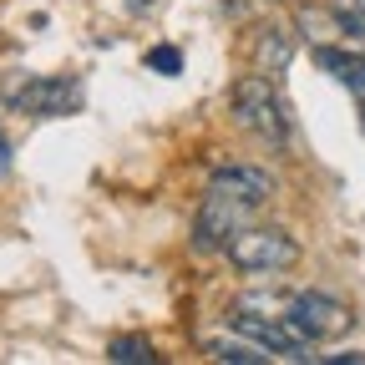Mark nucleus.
I'll list each match as a JSON object with an SVG mask.
<instances>
[{
  "instance_id": "nucleus-8",
  "label": "nucleus",
  "mask_w": 365,
  "mask_h": 365,
  "mask_svg": "<svg viewBox=\"0 0 365 365\" xmlns=\"http://www.w3.org/2000/svg\"><path fill=\"white\" fill-rule=\"evenodd\" d=\"M314 56H319V66H330V71L355 91V97L365 102V56H345V51H335V46H319Z\"/></svg>"
},
{
  "instance_id": "nucleus-12",
  "label": "nucleus",
  "mask_w": 365,
  "mask_h": 365,
  "mask_svg": "<svg viewBox=\"0 0 365 365\" xmlns=\"http://www.w3.org/2000/svg\"><path fill=\"white\" fill-rule=\"evenodd\" d=\"M11 173V143H6V132H0V178Z\"/></svg>"
},
{
  "instance_id": "nucleus-11",
  "label": "nucleus",
  "mask_w": 365,
  "mask_h": 365,
  "mask_svg": "<svg viewBox=\"0 0 365 365\" xmlns=\"http://www.w3.org/2000/svg\"><path fill=\"white\" fill-rule=\"evenodd\" d=\"M319 360H325V365H365V355H355V350L350 355H319Z\"/></svg>"
},
{
  "instance_id": "nucleus-7",
  "label": "nucleus",
  "mask_w": 365,
  "mask_h": 365,
  "mask_svg": "<svg viewBox=\"0 0 365 365\" xmlns=\"http://www.w3.org/2000/svg\"><path fill=\"white\" fill-rule=\"evenodd\" d=\"M208 355L223 360V365H264V360H274V355H269L259 340H249L244 330H239L234 340H228V335H213V340H208Z\"/></svg>"
},
{
  "instance_id": "nucleus-10",
  "label": "nucleus",
  "mask_w": 365,
  "mask_h": 365,
  "mask_svg": "<svg viewBox=\"0 0 365 365\" xmlns=\"http://www.w3.org/2000/svg\"><path fill=\"white\" fill-rule=\"evenodd\" d=\"M148 66H153V71H163V76H178L182 56L173 51V46H158V51H148Z\"/></svg>"
},
{
  "instance_id": "nucleus-2",
  "label": "nucleus",
  "mask_w": 365,
  "mask_h": 365,
  "mask_svg": "<svg viewBox=\"0 0 365 365\" xmlns=\"http://www.w3.org/2000/svg\"><path fill=\"white\" fill-rule=\"evenodd\" d=\"M234 117H239L244 132H254L259 143H269V148H284V143H289L284 102H279V91H274V81H269L264 71L234 81Z\"/></svg>"
},
{
  "instance_id": "nucleus-4",
  "label": "nucleus",
  "mask_w": 365,
  "mask_h": 365,
  "mask_svg": "<svg viewBox=\"0 0 365 365\" xmlns=\"http://www.w3.org/2000/svg\"><path fill=\"white\" fill-rule=\"evenodd\" d=\"M234 330H244L249 340H259L269 355H279V360H309V345H314L289 314H254V304H239Z\"/></svg>"
},
{
  "instance_id": "nucleus-5",
  "label": "nucleus",
  "mask_w": 365,
  "mask_h": 365,
  "mask_svg": "<svg viewBox=\"0 0 365 365\" xmlns=\"http://www.w3.org/2000/svg\"><path fill=\"white\" fill-rule=\"evenodd\" d=\"M76 102H81V86L66 76H31L6 91V107L21 117H66Z\"/></svg>"
},
{
  "instance_id": "nucleus-14",
  "label": "nucleus",
  "mask_w": 365,
  "mask_h": 365,
  "mask_svg": "<svg viewBox=\"0 0 365 365\" xmlns=\"http://www.w3.org/2000/svg\"><path fill=\"white\" fill-rule=\"evenodd\" d=\"M132 6H153V0H132Z\"/></svg>"
},
{
  "instance_id": "nucleus-13",
  "label": "nucleus",
  "mask_w": 365,
  "mask_h": 365,
  "mask_svg": "<svg viewBox=\"0 0 365 365\" xmlns=\"http://www.w3.org/2000/svg\"><path fill=\"white\" fill-rule=\"evenodd\" d=\"M360 127H365V102H360Z\"/></svg>"
},
{
  "instance_id": "nucleus-9",
  "label": "nucleus",
  "mask_w": 365,
  "mask_h": 365,
  "mask_svg": "<svg viewBox=\"0 0 365 365\" xmlns=\"http://www.w3.org/2000/svg\"><path fill=\"white\" fill-rule=\"evenodd\" d=\"M107 360H117V365H153L158 350H153L143 335H117V340L107 345Z\"/></svg>"
},
{
  "instance_id": "nucleus-3",
  "label": "nucleus",
  "mask_w": 365,
  "mask_h": 365,
  "mask_svg": "<svg viewBox=\"0 0 365 365\" xmlns=\"http://www.w3.org/2000/svg\"><path fill=\"white\" fill-rule=\"evenodd\" d=\"M284 314L294 319V325H299L314 345H319V340H340V335H350V325H355L350 304L335 299V294H325V289H299V294H289V299H284Z\"/></svg>"
},
{
  "instance_id": "nucleus-1",
  "label": "nucleus",
  "mask_w": 365,
  "mask_h": 365,
  "mask_svg": "<svg viewBox=\"0 0 365 365\" xmlns=\"http://www.w3.org/2000/svg\"><path fill=\"white\" fill-rule=\"evenodd\" d=\"M223 259L239 274H284L299 264V244L279 223H244L234 239L223 244Z\"/></svg>"
},
{
  "instance_id": "nucleus-6",
  "label": "nucleus",
  "mask_w": 365,
  "mask_h": 365,
  "mask_svg": "<svg viewBox=\"0 0 365 365\" xmlns=\"http://www.w3.org/2000/svg\"><path fill=\"white\" fill-rule=\"evenodd\" d=\"M289 56H294V41H289L279 26H264V31L254 36V71L274 76V71L289 66Z\"/></svg>"
}]
</instances>
